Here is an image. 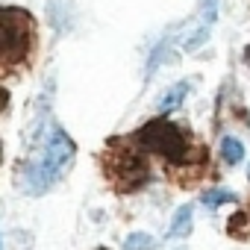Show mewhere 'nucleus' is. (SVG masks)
<instances>
[{"mask_svg":"<svg viewBox=\"0 0 250 250\" xmlns=\"http://www.w3.org/2000/svg\"><path fill=\"white\" fill-rule=\"evenodd\" d=\"M215 18H218V0H203V6H200V12H197V21H194L191 33L186 36V50H197V47L212 36Z\"/></svg>","mask_w":250,"mask_h":250,"instance_id":"nucleus-5","label":"nucleus"},{"mask_svg":"<svg viewBox=\"0 0 250 250\" xmlns=\"http://www.w3.org/2000/svg\"><path fill=\"white\" fill-rule=\"evenodd\" d=\"M97 250H106V247H97Z\"/></svg>","mask_w":250,"mask_h":250,"instance_id":"nucleus-14","label":"nucleus"},{"mask_svg":"<svg viewBox=\"0 0 250 250\" xmlns=\"http://www.w3.org/2000/svg\"><path fill=\"white\" fill-rule=\"evenodd\" d=\"M136 142H139V147H145L150 153H159L168 162H186V153H188L186 136L180 133L177 124H171L168 118L147 121L145 127L136 133Z\"/></svg>","mask_w":250,"mask_h":250,"instance_id":"nucleus-2","label":"nucleus"},{"mask_svg":"<svg viewBox=\"0 0 250 250\" xmlns=\"http://www.w3.org/2000/svg\"><path fill=\"white\" fill-rule=\"evenodd\" d=\"M188 232H191V206H180L174 221H171V227H168V235L171 238H183Z\"/></svg>","mask_w":250,"mask_h":250,"instance_id":"nucleus-6","label":"nucleus"},{"mask_svg":"<svg viewBox=\"0 0 250 250\" xmlns=\"http://www.w3.org/2000/svg\"><path fill=\"white\" fill-rule=\"evenodd\" d=\"M74 142L68 139V133L62 127H56V124H50V127H44L36 150L30 153V159L18 168V183L24 191L30 194H44L53 183H59L71 162H74Z\"/></svg>","mask_w":250,"mask_h":250,"instance_id":"nucleus-1","label":"nucleus"},{"mask_svg":"<svg viewBox=\"0 0 250 250\" xmlns=\"http://www.w3.org/2000/svg\"><path fill=\"white\" fill-rule=\"evenodd\" d=\"M3 109H6V91L0 88V112H3Z\"/></svg>","mask_w":250,"mask_h":250,"instance_id":"nucleus-12","label":"nucleus"},{"mask_svg":"<svg viewBox=\"0 0 250 250\" xmlns=\"http://www.w3.org/2000/svg\"><path fill=\"white\" fill-rule=\"evenodd\" d=\"M103 168H106V177L121 191H133L147 180V162L133 147H124V145L121 147L112 145V150L103 156Z\"/></svg>","mask_w":250,"mask_h":250,"instance_id":"nucleus-4","label":"nucleus"},{"mask_svg":"<svg viewBox=\"0 0 250 250\" xmlns=\"http://www.w3.org/2000/svg\"><path fill=\"white\" fill-rule=\"evenodd\" d=\"M221 156H224V162H227V165H238V162L244 159V145H241L238 139L227 136V139L221 142Z\"/></svg>","mask_w":250,"mask_h":250,"instance_id":"nucleus-7","label":"nucleus"},{"mask_svg":"<svg viewBox=\"0 0 250 250\" xmlns=\"http://www.w3.org/2000/svg\"><path fill=\"white\" fill-rule=\"evenodd\" d=\"M147 247H153V238L147 232H133L124 241V250H147Z\"/></svg>","mask_w":250,"mask_h":250,"instance_id":"nucleus-11","label":"nucleus"},{"mask_svg":"<svg viewBox=\"0 0 250 250\" xmlns=\"http://www.w3.org/2000/svg\"><path fill=\"white\" fill-rule=\"evenodd\" d=\"M188 94V83H177L174 88H168L165 91V97H162V103H159V109L162 112H174L180 103H183V97Z\"/></svg>","mask_w":250,"mask_h":250,"instance_id":"nucleus-8","label":"nucleus"},{"mask_svg":"<svg viewBox=\"0 0 250 250\" xmlns=\"http://www.w3.org/2000/svg\"><path fill=\"white\" fill-rule=\"evenodd\" d=\"M244 62H247V65H250V44H247V47H244Z\"/></svg>","mask_w":250,"mask_h":250,"instance_id":"nucleus-13","label":"nucleus"},{"mask_svg":"<svg viewBox=\"0 0 250 250\" xmlns=\"http://www.w3.org/2000/svg\"><path fill=\"white\" fill-rule=\"evenodd\" d=\"M227 232H229L232 238H244V235H247V215H244V212H235V215L229 218V224H227Z\"/></svg>","mask_w":250,"mask_h":250,"instance_id":"nucleus-10","label":"nucleus"},{"mask_svg":"<svg viewBox=\"0 0 250 250\" xmlns=\"http://www.w3.org/2000/svg\"><path fill=\"white\" fill-rule=\"evenodd\" d=\"M200 200H203V206L218 209V206H224V203H235L238 197H235L232 191H227V188H212V191H203Z\"/></svg>","mask_w":250,"mask_h":250,"instance_id":"nucleus-9","label":"nucleus"},{"mask_svg":"<svg viewBox=\"0 0 250 250\" xmlns=\"http://www.w3.org/2000/svg\"><path fill=\"white\" fill-rule=\"evenodd\" d=\"M33 18L24 9H0V62H21L30 50Z\"/></svg>","mask_w":250,"mask_h":250,"instance_id":"nucleus-3","label":"nucleus"}]
</instances>
